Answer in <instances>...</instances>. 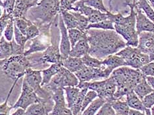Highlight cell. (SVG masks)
Masks as SVG:
<instances>
[{"label":"cell","mask_w":154,"mask_h":115,"mask_svg":"<svg viewBox=\"0 0 154 115\" xmlns=\"http://www.w3.org/2000/svg\"><path fill=\"white\" fill-rule=\"evenodd\" d=\"M90 46L89 54L103 61L127 46V43L115 30L91 29L85 31Z\"/></svg>","instance_id":"1"},{"label":"cell","mask_w":154,"mask_h":115,"mask_svg":"<svg viewBox=\"0 0 154 115\" xmlns=\"http://www.w3.org/2000/svg\"><path fill=\"white\" fill-rule=\"evenodd\" d=\"M111 76L115 80L117 90L114 95L115 99H121L128 93L134 92L135 87L146 77L140 69L124 66L115 69Z\"/></svg>","instance_id":"2"},{"label":"cell","mask_w":154,"mask_h":115,"mask_svg":"<svg viewBox=\"0 0 154 115\" xmlns=\"http://www.w3.org/2000/svg\"><path fill=\"white\" fill-rule=\"evenodd\" d=\"M60 11V0H40L29 10L26 18L40 28L52 24Z\"/></svg>","instance_id":"3"},{"label":"cell","mask_w":154,"mask_h":115,"mask_svg":"<svg viewBox=\"0 0 154 115\" xmlns=\"http://www.w3.org/2000/svg\"><path fill=\"white\" fill-rule=\"evenodd\" d=\"M130 8V13L124 17L122 21L119 24H114L115 31L123 38L127 46L137 47L138 45V34L136 30V9L134 2L125 3Z\"/></svg>","instance_id":"4"},{"label":"cell","mask_w":154,"mask_h":115,"mask_svg":"<svg viewBox=\"0 0 154 115\" xmlns=\"http://www.w3.org/2000/svg\"><path fill=\"white\" fill-rule=\"evenodd\" d=\"M0 67L8 77L15 81L17 78L24 77L27 69L32 68V65L28 57L23 54L0 60Z\"/></svg>","instance_id":"5"},{"label":"cell","mask_w":154,"mask_h":115,"mask_svg":"<svg viewBox=\"0 0 154 115\" xmlns=\"http://www.w3.org/2000/svg\"><path fill=\"white\" fill-rule=\"evenodd\" d=\"M76 87L80 89L86 88L89 90H93L97 93L98 97L106 101V102L110 103L115 100L114 95L117 90V85L114 78L111 76L102 80L79 82Z\"/></svg>","instance_id":"6"},{"label":"cell","mask_w":154,"mask_h":115,"mask_svg":"<svg viewBox=\"0 0 154 115\" xmlns=\"http://www.w3.org/2000/svg\"><path fill=\"white\" fill-rule=\"evenodd\" d=\"M115 55L123 59L127 67L135 69H140L150 62L148 55L137 47L127 46Z\"/></svg>","instance_id":"7"},{"label":"cell","mask_w":154,"mask_h":115,"mask_svg":"<svg viewBox=\"0 0 154 115\" xmlns=\"http://www.w3.org/2000/svg\"><path fill=\"white\" fill-rule=\"evenodd\" d=\"M23 80H25L27 84L34 90L40 99L43 100L52 99V93L42 86V75L41 70L33 69L32 68H28Z\"/></svg>","instance_id":"8"},{"label":"cell","mask_w":154,"mask_h":115,"mask_svg":"<svg viewBox=\"0 0 154 115\" xmlns=\"http://www.w3.org/2000/svg\"><path fill=\"white\" fill-rule=\"evenodd\" d=\"M79 83V80L76 75L68 71L62 66L59 71L56 74L45 88L51 92L56 88H64L65 87H76Z\"/></svg>","instance_id":"9"},{"label":"cell","mask_w":154,"mask_h":115,"mask_svg":"<svg viewBox=\"0 0 154 115\" xmlns=\"http://www.w3.org/2000/svg\"><path fill=\"white\" fill-rule=\"evenodd\" d=\"M112 72V70L107 67L105 68H90L84 65L75 74L78 78L79 82H90L108 78Z\"/></svg>","instance_id":"10"},{"label":"cell","mask_w":154,"mask_h":115,"mask_svg":"<svg viewBox=\"0 0 154 115\" xmlns=\"http://www.w3.org/2000/svg\"><path fill=\"white\" fill-rule=\"evenodd\" d=\"M46 100L40 99L34 90L27 84L25 80H23L21 93H20V95L16 103L12 105V108L15 109H17V108H22V109L26 110L31 104L44 102Z\"/></svg>","instance_id":"11"},{"label":"cell","mask_w":154,"mask_h":115,"mask_svg":"<svg viewBox=\"0 0 154 115\" xmlns=\"http://www.w3.org/2000/svg\"><path fill=\"white\" fill-rule=\"evenodd\" d=\"M137 47L149 56L150 62L154 61V32H142L138 36Z\"/></svg>","instance_id":"12"},{"label":"cell","mask_w":154,"mask_h":115,"mask_svg":"<svg viewBox=\"0 0 154 115\" xmlns=\"http://www.w3.org/2000/svg\"><path fill=\"white\" fill-rule=\"evenodd\" d=\"M59 29L60 31V43L59 50L61 55V60L69 56L70 51L71 50V46L68 35V30L65 25L63 20L61 13L59 16Z\"/></svg>","instance_id":"13"},{"label":"cell","mask_w":154,"mask_h":115,"mask_svg":"<svg viewBox=\"0 0 154 115\" xmlns=\"http://www.w3.org/2000/svg\"><path fill=\"white\" fill-rule=\"evenodd\" d=\"M136 30L138 35L144 32H154V23L152 22L145 13L136 8Z\"/></svg>","instance_id":"14"},{"label":"cell","mask_w":154,"mask_h":115,"mask_svg":"<svg viewBox=\"0 0 154 115\" xmlns=\"http://www.w3.org/2000/svg\"><path fill=\"white\" fill-rule=\"evenodd\" d=\"M54 105L52 99L44 102L34 103L26 109L25 115H50Z\"/></svg>","instance_id":"15"},{"label":"cell","mask_w":154,"mask_h":115,"mask_svg":"<svg viewBox=\"0 0 154 115\" xmlns=\"http://www.w3.org/2000/svg\"><path fill=\"white\" fill-rule=\"evenodd\" d=\"M38 2L32 0H16L13 13L14 19H26L29 10L37 5Z\"/></svg>","instance_id":"16"},{"label":"cell","mask_w":154,"mask_h":115,"mask_svg":"<svg viewBox=\"0 0 154 115\" xmlns=\"http://www.w3.org/2000/svg\"><path fill=\"white\" fill-rule=\"evenodd\" d=\"M51 92L52 93V99L54 101V105L50 115H57L62 110L67 107L64 95V89L56 88L52 90Z\"/></svg>","instance_id":"17"},{"label":"cell","mask_w":154,"mask_h":115,"mask_svg":"<svg viewBox=\"0 0 154 115\" xmlns=\"http://www.w3.org/2000/svg\"><path fill=\"white\" fill-rule=\"evenodd\" d=\"M126 96H127L126 101H127L128 105L131 109L141 111V112L145 113L146 115H152L151 110L146 109L143 105L142 101L139 98L134 92L128 93L126 95Z\"/></svg>","instance_id":"18"},{"label":"cell","mask_w":154,"mask_h":115,"mask_svg":"<svg viewBox=\"0 0 154 115\" xmlns=\"http://www.w3.org/2000/svg\"><path fill=\"white\" fill-rule=\"evenodd\" d=\"M90 46L87 36L78 41L75 46L71 48L69 56L76 58H82L86 54H89Z\"/></svg>","instance_id":"19"},{"label":"cell","mask_w":154,"mask_h":115,"mask_svg":"<svg viewBox=\"0 0 154 115\" xmlns=\"http://www.w3.org/2000/svg\"><path fill=\"white\" fill-rule=\"evenodd\" d=\"M62 66L72 73H76L84 66L81 58H76L69 56L61 60Z\"/></svg>","instance_id":"20"},{"label":"cell","mask_w":154,"mask_h":115,"mask_svg":"<svg viewBox=\"0 0 154 115\" xmlns=\"http://www.w3.org/2000/svg\"><path fill=\"white\" fill-rule=\"evenodd\" d=\"M62 67L61 62L60 63L51 64L50 67L41 70L42 75V86H44L48 84L51 80L52 78L59 71V70Z\"/></svg>","instance_id":"21"},{"label":"cell","mask_w":154,"mask_h":115,"mask_svg":"<svg viewBox=\"0 0 154 115\" xmlns=\"http://www.w3.org/2000/svg\"><path fill=\"white\" fill-rule=\"evenodd\" d=\"M102 63L105 67L112 70L113 71L117 68L126 66L123 59L115 54L107 57L102 61Z\"/></svg>","instance_id":"22"},{"label":"cell","mask_w":154,"mask_h":115,"mask_svg":"<svg viewBox=\"0 0 154 115\" xmlns=\"http://www.w3.org/2000/svg\"><path fill=\"white\" fill-rule=\"evenodd\" d=\"M132 2L135 3L136 8L141 10L152 22L154 23V9L147 0H132Z\"/></svg>","instance_id":"23"},{"label":"cell","mask_w":154,"mask_h":115,"mask_svg":"<svg viewBox=\"0 0 154 115\" xmlns=\"http://www.w3.org/2000/svg\"><path fill=\"white\" fill-rule=\"evenodd\" d=\"M153 91L154 89H153L152 87L148 84L146 77L142 80V81L135 87L134 89V92L141 100L143 99V97Z\"/></svg>","instance_id":"24"},{"label":"cell","mask_w":154,"mask_h":115,"mask_svg":"<svg viewBox=\"0 0 154 115\" xmlns=\"http://www.w3.org/2000/svg\"><path fill=\"white\" fill-rule=\"evenodd\" d=\"M63 89L66 95V106H67V107L69 108V109H71L77 99V97H78L80 93V89L76 86L65 87Z\"/></svg>","instance_id":"25"},{"label":"cell","mask_w":154,"mask_h":115,"mask_svg":"<svg viewBox=\"0 0 154 115\" xmlns=\"http://www.w3.org/2000/svg\"><path fill=\"white\" fill-rule=\"evenodd\" d=\"M110 104L117 115H128L131 108L126 101H122L121 99H116L110 102Z\"/></svg>","instance_id":"26"},{"label":"cell","mask_w":154,"mask_h":115,"mask_svg":"<svg viewBox=\"0 0 154 115\" xmlns=\"http://www.w3.org/2000/svg\"><path fill=\"white\" fill-rule=\"evenodd\" d=\"M11 56H13L11 41H7L3 36L0 40V60H3Z\"/></svg>","instance_id":"27"},{"label":"cell","mask_w":154,"mask_h":115,"mask_svg":"<svg viewBox=\"0 0 154 115\" xmlns=\"http://www.w3.org/2000/svg\"><path fill=\"white\" fill-rule=\"evenodd\" d=\"M106 103V101L97 97L86 108L85 110L82 113V115H96L100 108Z\"/></svg>","instance_id":"28"},{"label":"cell","mask_w":154,"mask_h":115,"mask_svg":"<svg viewBox=\"0 0 154 115\" xmlns=\"http://www.w3.org/2000/svg\"><path fill=\"white\" fill-rule=\"evenodd\" d=\"M60 13L66 29L69 30L72 29H77V27H78L77 20L75 17L72 15L71 11H66V10H61Z\"/></svg>","instance_id":"29"},{"label":"cell","mask_w":154,"mask_h":115,"mask_svg":"<svg viewBox=\"0 0 154 115\" xmlns=\"http://www.w3.org/2000/svg\"><path fill=\"white\" fill-rule=\"evenodd\" d=\"M19 79L20 78H17L15 81H13V85L8 93L6 99L2 103L0 104V115H11L10 114V112H11V110L13 108H12V106H9L8 102H9L10 97H11V93L13 92V89L16 86L17 82H18V81L19 80Z\"/></svg>","instance_id":"30"},{"label":"cell","mask_w":154,"mask_h":115,"mask_svg":"<svg viewBox=\"0 0 154 115\" xmlns=\"http://www.w3.org/2000/svg\"><path fill=\"white\" fill-rule=\"evenodd\" d=\"M84 65L90 68H105L106 67L103 65L102 61L91 56L90 54H86L81 58Z\"/></svg>","instance_id":"31"},{"label":"cell","mask_w":154,"mask_h":115,"mask_svg":"<svg viewBox=\"0 0 154 115\" xmlns=\"http://www.w3.org/2000/svg\"><path fill=\"white\" fill-rule=\"evenodd\" d=\"M68 35L70 43H71V48L74 47L78 41L86 36L85 32H82V31H80L77 29H72L68 30Z\"/></svg>","instance_id":"32"},{"label":"cell","mask_w":154,"mask_h":115,"mask_svg":"<svg viewBox=\"0 0 154 115\" xmlns=\"http://www.w3.org/2000/svg\"><path fill=\"white\" fill-rule=\"evenodd\" d=\"M94 29H100V30H115L114 24L112 23L110 20L106 19L102 21H100L96 23L93 24H89L88 27H87V30Z\"/></svg>","instance_id":"33"},{"label":"cell","mask_w":154,"mask_h":115,"mask_svg":"<svg viewBox=\"0 0 154 115\" xmlns=\"http://www.w3.org/2000/svg\"><path fill=\"white\" fill-rule=\"evenodd\" d=\"M71 11L72 15L75 17V18L77 20V23H78V27H77V29H79L80 31H82V32H85L87 30V27H88V24H90L88 18L79 12H76L73 11Z\"/></svg>","instance_id":"34"},{"label":"cell","mask_w":154,"mask_h":115,"mask_svg":"<svg viewBox=\"0 0 154 115\" xmlns=\"http://www.w3.org/2000/svg\"><path fill=\"white\" fill-rule=\"evenodd\" d=\"M14 26H15V20L13 17L10 19L9 21L6 28L3 31V37L8 41H11L14 38Z\"/></svg>","instance_id":"35"},{"label":"cell","mask_w":154,"mask_h":115,"mask_svg":"<svg viewBox=\"0 0 154 115\" xmlns=\"http://www.w3.org/2000/svg\"><path fill=\"white\" fill-rule=\"evenodd\" d=\"M86 5L103 13H107L109 10L105 7L103 0H83Z\"/></svg>","instance_id":"36"},{"label":"cell","mask_w":154,"mask_h":115,"mask_svg":"<svg viewBox=\"0 0 154 115\" xmlns=\"http://www.w3.org/2000/svg\"><path fill=\"white\" fill-rule=\"evenodd\" d=\"M15 20V24L20 32H21L24 36L26 34V31L28 29V27L29 26L30 24L32 22L30 20L26 19H20V18H17L14 19Z\"/></svg>","instance_id":"37"},{"label":"cell","mask_w":154,"mask_h":115,"mask_svg":"<svg viewBox=\"0 0 154 115\" xmlns=\"http://www.w3.org/2000/svg\"><path fill=\"white\" fill-rule=\"evenodd\" d=\"M40 34V30L36 24L31 23L26 31L25 36L28 40H31L38 37Z\"/></svg>","instance_id":"38"},{"label":"cell","mask_w":154,"mask_h":115,"mask_svg":"<svg viewBox=\"0 0 154 115\" xmlns=\"http://www.w3.org/2000/svg\"><path fill=\"white\" fill-rule=\"evenodd\" d=\"M14 40L15 41V42L20 45V46H21L24 47H25V45L26 43L27 42L28 39L26 38V36H24V35L20 32V31L17 29V26H14Z\"/></svg>","instance_id":"39"},{"label":"cell","mask_w":154,"mask_h":115,"mask_svg":"<svg viewBox=\"0 0 154 115\" xmlns=\"http://www.w3.org/2000/svg\"><path fill=\"white\" fill-rule=\"evenodd\" d=\"M97 96V94L96 92L93 91V90H88L85 96V98H84L83 100V103H82V113L84 110H85L86 108L88 107L89 104L92 103L94 100H95Z\"/></svg>","instance_id":"40"},{"label":"cell","mask_w":154,"mask_h":115,"mask_svg":"<svg viewBox=\"0 0 154 115\" xmlns=\"http://www.w3.org/2000/svg\"><path fill=\"white\" fill-rule=\"evenodd\" d=\"M12 17V15H9L5 10L3 11L2 16L0 17V32H3V31H4L7 25H8L10 19H11Z\"/></svg>","instance_id":"41"},{"label":"cell","mask_w":154,"mask_h":115,"mask_svg":"<svg viewBox=\"0 0 154 115\" xmlns=\"http://www.w3.org/2000/svg\"><path fill=\"white\" fill-rule=\"evenodd\" d=\"M142 101L146 109H151L154 106V91L143 97Z\"/></svg>","instance_id":"42"},{"label":"cell","mask_w":154,"mask_h":115,"mask_svg":"<svg viewBox=\"0 0 154 115\" xmlns=\"http://www.w3.org/2000/svg\"><path fill=\"white\" fill-rule=\"evenodd\" d=\"M140 70L146 76H154V61L149 62Z\"/></svg>","instance_id":"43"},{"label":"cell","mask_w":154,"mask_h":115,"mask_svg":"<svg viewBox=\"0 0 154 115\" xmlns=\"http://www.w3.org/2000/svg\"><path fill=\"white\" fill-rule=\"evenodd\" d=\"M80 0H60L61 10H66V11H72L73 5Z\"/></svg>","instance_id":"44"},{"label":"cell","mask_w":154,"mask_h":115,"mask_svg":"<svg viewBox=\"0 0 154 115\" xmlns=\"http://www.w3.org/2000/svg\"><path fill=\"white\" fill-rule=\"evenodd\" d=\"M16 0H4L3 1V9L9 15L13 16V13L15 8Z\"/></svg>","instance_id":"45"},{"label":"cell","mask_w":154,"mask_h":115,"mask_svg":"<svg viewBox=\"0 0 154 115\" xmlns=\"http://www.w3.org/2000/svg\"><path fill=\"white\" fill-rule=\"evenodd\" d=\"M12 44V50H13V55H23L24 53V48L20 45L17 44L14 39L11 41Z\"/></svg>","instance_id":"46"},{"label":"cell","mask_w":154,"mask_h":115,"mask_svg":"<svg viewBox=\"0 0 154 115\" xmlns=\"http://www.w3.org/2000/svg\"><path fill=\"white\" fill-rule=\"evenodd\" d=\"M26 110H24L22 108H17L15 111L11 115H25Z\"/></svg>","instance_id":"47"},{"label":"cell","mask_w":154,"mask_h":115,"mask_svg":"<svg viewBox=\"0 0 154 115\" xmlns=\"http://www.w3.org/2000/svg\"><path fill=\"white\" fill-rule=\"evenodd\" d=\"M57 115H72V113L69 108L66 107L63 110H62Z\"/></svg>","instance_id":"48"},{"label":"cell","mask_w":154,"mask_h":115,"mask_svg":"<svg viewBox=\"0 0 154 115\" xmlns=\"http://www.w3.org/2000/svg\"><path fill=\"white\" fill-rule=\"evenodd\" d=\"M146 79L148 84L154 89V76H146Z\"/></svg>","instance_id":"49"},{"label":"cell","mask_w":154,"mask_h":115,"mask_svg":"<svg viewBox=\"0 0 154 115\" xmlns=\"http://www.w3.org/2000/svg\"><path fill=\"white\" fill-rule=\"evenodd\" d=\"M128 115H146V114L145 113L141 112V111L131 109L130 111H129Z\"/></svg>","instance_id":"50"},{"label":"cell","mask_w":154,"mask_h":115,"mask_svg":"<svg viewBox=\"0 0 154 115\" xmlns=\"http://www.w3.org/2000/svg\"><path fill=\"white\" fill-rule=\"evenodd\" d=\"M149 3V5L152 7V8L154 9V0H147Z\"/></svg>","instance_id":"51"},{"label":"cell","mask_w":154,"mask_h":115,"mask_svg":"<svg viewBox=\"0 0 154 115\" xmlns=\"http://www.w3.org/2000/svg\"><path fill=\"white\" fill-rule=\"evenodd\" d=\"M150 110H151V114L154 115V106Z\"/></svg>","instance_id":"52"},{"label":"cell","mask_w":154,"mask_h":115,"mask_svg":"<svg viewBox=\"0 0 154 115\" xmlns=\"http://www.w3.org/2000/svg\"><path fill=\"white\" fill-rule=\"evenodd\" d=\"M0 7H3V0H0Z\"/></svg>","instance_id":"53"},{"label":"cell","mask_w":154,"mask_h":115,"mask_svg":"<svg viewBox=\"0 0 154 115\" xmlns=\"http://www.w3.org/2000/svg\"><path fill=\"white\" fill-rule=\"evenodd\" d=\"M2 36H2V33L0 32V40H1V38H2Z\"/></svg>","instance_id":"54"},{"label":"cell","mask_w":154,"mask_h":115,"mask_svg":"<svg viewBox=\"0 0 154 115\" xmlns=\"http://www.w3.org/2000/svg\"><path fill=\"white\" fill-rule=\"evenodd\" d=\"M32 1H34V2H39L40 0H32Z\"/></svg>","instance_id":"55"},{"label":"cell","mask_w":154,"mask_h":115,"mask_svg":"<svg viewBox=\"0 0 154 115\" xmlns=\"http://www.w3.org/2000/svg\"><path fill=\"white\" fill-rule=\"evenodd\" d=\"M76 115H82V112H81V113H79V114H76Z\"/></svg>","instance_id":"56"},{"label":"cell","mask_w":154,"mask_h":115,"mask_svg":"<svg viewBox=\"0 0 154 115\" xmlns=\"http://www.w3.org/2000/svg\"><path fill=\"white\" fill-rule=\"evenodd\" d=\"M3 1H4V0H3Z\"/></svg>","instance_id":"57"}]
</instances>
